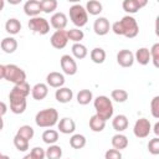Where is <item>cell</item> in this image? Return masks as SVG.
Instances as JSON below:
<instances>
[{"instance_id":"6da1fadb","label":"cell","mask_w":159,"mask_h":159,"mask_svg":"<svg viewBox=\"0 0 159 159\" xmlns=\"http://www.w3.org/2000/svg\"><path fill=\"white\" fill-rule=\"evenodd\" d=\"M112 31L116 35L119 36H125L128 39H133L138 35L139 32V26L137 20L130 16V15H125L122 17V20L113 22L112 25Z\"/></svg>"},{"instance_id":"7a4b0ae2","label":"cell","mask_w":159,"mask_h":159,"mask_svg":"<svg viewBox=\"0 0 159 159\" xmlns=\"http://www.w3.org/2000/svg\"><path fill=\"white\" fill-rule=\"evenodd\" d=\"M93 106H94V109H96V114L102 118L103 120H108L113 117V104H112V101L107 97V96H98L94 98L93 101Z\"/></svg>"},{"instance_id":"3957f363","label":"cell","mask_w":159,"mask_h":159,"mask_svg":"<svg viewBox=\"0 0 159 159\" xmlns=\"http://www.w3.org/2000/svg\"><path fill=\"white\" fill-rule=\"evenodd\" d=\"M35 122L41 128L53 127L58 122V112L55 108H46L36 113Z\"/></svg>"},{"instance_id":"277c9868","label":"cell","mask_w":159,"mask_h":159,"mask_svg":"<svg viewBox=\"0 0 159 159\" xmlns=\"http://www.w3.org/2000/svg\"><path fill=\"white\" fill-rule=\"evenodd\" d=\"M70 19L73 25H76L77 27H82L88 21V14L82 5L75 4L70 7Z\"/></svg>"},{"instance_id":"5b68a950","label":"cell","mask_w":159,"mask_h":159,"mask_svg":"<svg viewBox=\"0 0 159 159\" xmlns=\"http://www.w3.org/2000/svg\"><path fill=\"white\" fill-rule=\"evenodd\" d=\"M6 81L12 82L14 84H19L26 81V73L16 65H5V77Z\"/></svg>"},{"instance_id":"8992f818","label":"cell","mask_w":159,"mask_h":159,"mask_svg":"<svg viewBox=\"0 0 159 159\" xmlns=\"http://www.w3.org/2000/svg\"><path fill=\"white\" fill-rule=\"evenodd\" d=\"M27 26H29V29L34 34H39V35H46L50 31V24H48V21L45 17H41V16L31 17L29 20Z\"/></svg>"},{"instance_id":"52a82bcc","label":"cell","mask_w":159,"mask_h":159,"mask_svg":"<svg viewBox=\"0 0 159 159\" xmlns=\"http://www.w3.org/2000/svg\"><path fill=\"white\" fill-rule=\"evenodd\" d=\"M150 129H152L150 122L147 118H139L134 124L133 133L137 138H147L150 133Z\"/></svg>"},{"instance_id":"ba28073f","label":"cell","mask_w":159,"mask_h":159,"mask_svg":"<svg viewBox=\"0 0 159 159\" xmlns=\"http://www.w3.org/2000/svg\"><path fill=\"white\" fill-rule=\"evenodd\" d=\"M60 63H61V68L63 71V73L68 75V76H73L77 73V63L75 61V58L70 55H63L60 60Z\"/></svg>"},{"instance_id":"9c48e42d","label":"cell","mask_w":159,"mask_h":159,"mask_svg":"<svg viewBox=\"0 0 159 159\" xmlns=\"http://www.w3.org/2000/svg\"><path fill=\"white\" fill-rule=\"evenodd\" d=\"M50 42H51V45H52L55 48H57V50H61V48L66 47V45H67V42H68L67 31H65V30L55 31V32L51 35Z\"/></svg>"},{"instance_id":"30bf717a","label":"cell","mask_w":159,"mask_h":159,"mask_svg":"<svg viewBox=\"0 0 159 159\" xmlns=\"http://www.w3.org/2000/svg\"><path fill=\"white\" fill-rule=\"evenodd\" d=\"M117 62L122 67H132L134 63V53L130 50H120L117 53Z\"/></svg>"},{"instance_id":"8fae6325","label":"cell","mask_w":159,"mask_h":159,"mask_svg":"<svg viewBox=\"0 0 159 159\" xmlns=\"http://www.w3.org/2000/svg\"><path fill=\"white\" fill-rule=\"evenodd\" d=\"M148 4L147 0H124L122 6L123 10L128 14H135L138 12L143 6H145Z\"/></svg>"},{"instance_id":"7c38bea8","label":"cell","mask_w":159,"mask_h":159,"mask_svg":"<svg viewBox=\"0 0 159 159\" xmlns=\"http://www.w3.org/2000/svg\"><path fill=\"white\" fill-rule=\"evenodd\" d=\"M10 99V109L12 113L15 114H21L25 112L26 109V98L22 97H14V96H9Z\"/></svg>"},{"instance_id":"4fadbf2b","label":"cell","mask_w":159,"mask_h":159,"mask_svg":"<svg viewBox=\"0 0 159 159\" xmlns=\"http://www.w3.org/2000/svg\"><path fill=\"white\" fill-rule=\"evenodd\" d=\"M109 29H111V25H109V21H108L107 17H98V19L94 20L93 30L98 36L107 35L109 32Z\"/></svg>"},{"instance_id":"5bb4252c","label":"cell","mask_w":159,"mask_h":159,"mask_svg":"<svg viewBox=\"0 0 159 159\" xmlns=\"http://www.w3.org/2000/svg\"><path fill=\"white\" fill-rule=\"evenodd\" d=\"M46 82H47V86L50 87H53V88H61L63 84H65V76L60 72H50L46 77Z\"/></svg>"},{"instance_id":"9a60e30c","label":"cell","mask_w":159,"mask_h":159,"mask_svg":"<svg viewBox=\"0 0 159 159\" xmlns=\"http://www.w3.org/2000/svg\"><path fill=\"white\" fill-rule=\"evenodd\" d=\"M24 12L27 16L31 17H36L40 15L41 12V6H40V1L39 0H27L24 4Z\"/></svg>"},{"instance_id":"2e32d148","label":"cell","mask_w":159,"mask_h":159,"mask_svg":"<svg viewBox=\"0 0 159 159\" xmlns=\"http://www.w3.org/2000/svg\"><path fill=\"white\" fill-rule=\"evenodd\" d=\"M51 26L58 31V30H65V27L67 26V16L63 12H55L51 19H50Z\"/></svg>"},{"instance_id":"e0dca14e","label":"cell","mask_w":159,"mask_h":159,"mask_svg":"<svg viewBox=\"0 0 159 159\" xmlns=\"http://www.w3.org/2000/svg\"><path fill=\"white\" fill-rule=\"evenodd\" d=\"M30 84L25 81L22 83H19V84H14L12 89L10 91L9 96H14V97H22V98H26L29 94H30Z\"/></svg>"},{"instance_id":"ac0fdd59","label":"cell","mask_w":159,"mask_h":159,"mask_svg":"<svg viewBox=\"0 0 159 159\" xmlns=\"http://www.w3.org/2000/svg\"><path fill=\"white\" fill-rule=\"evenodd\" d=\"M57 127H58V130L63 134H71L75 132L76 129V123L72 118H68V117H65L62 119H60V122L57 123Z\"/></svg>"},{"instance_id":"d6986e66","label":"cell","mask_w":159,"mask_h":159,"mask_svg":"<svg viewBox=\"0 0 159 159\" xmlns=\"http://www.w3.org/2000/svg\"><path fill=\"white\" fill-rule=\"evenodd\" d=\"M31 94L32 98L36 101H42L47 94H48V86L46 83H36L31 88Z\"/></svg>"},{"instance_id":"ffe728a7","label":"cell","mask_w":159,"mask_h":159,"mask_svg":"<svg viewBox=\"0 0 159 159\" xmlns=\"http://www.w3.org/2000/svg\"><path fill=\"white\" fill-rule=\"evenodd\" d=\"M72 97H73V92H72V89H70L67 87H61V88L56 89V92H55V98L60 103H68V102H71Z\"/></svg>"},{"instance_id":"44dd1931","label":"cell","mask_w":159,"mask_h":159,"mask_svg":"<svg viewBox=\"0 0 159 159\" xmlns=\"http://www.w3.org/2000/svg\"><path fill=\"white\" fill-rule=\"evenodd\" d=\"M128 123H129V122H128V118H127V116H124V114H118V116H116V117L113 118V120H112V125H113L114 130H117L118 133L125 130V129L128 128Z\"/></svg>"},{"instance_id":"7402d4cb","label":"cell","mask_w":159,"mask_h":159,"mask_svg":"<svg viewBox=\"0 0 159 159\" xmlns=\"http://www.w3.org/2000/svg\"><path fill=\"white\" fill-rule=\"evenodd\" d=\"M0 46H1V50L5 53H14L17 48V41L14 37L9 36V37H5V39L1 40Z\"/></svg>"},{"instance_id":"603a6c76","label":"cell","mask_w":159,"mask_h":159,"mask_svg":"<svg viewBox=\"0 0 159 159\" xmlns=\"http://www.w3.org/2000/svg\"><path fill=\"white\" fill-rule=\"evenodd\" d=\"M134 60L139 63V65H148L150 61V53H149V48L147 47H140L137 50L135 55H134Z\"/></svg>"},{"instance_id":"cb8c5ba5","label":"cell","mask_w":159,"mask_h":159,"mask_svg":"<svg viewBox=\"0 0 159 159\" xmlns=\"http://www.w3.org/2000/svg\"><path fill=\"white\" fill-rule=\"evenodd\" d=\"M112 145L114 149L117 150H122V149H125L128 147V138L124 135V134H120V133H117L112 137V140H111Z\"/></svg>"},{"instance_id":"d4e9b609","label":"cell","mask_w":159,"mask_h":159,"mask_svg":"<svg viewBox=\"0 0 159 159\" xmlns=\"http://www.w3.org/2000/svg\"><path fill=\"white\" fill-rule=\"evenodd\" d=\"M20 30H21V22H20L17 19L11 17V19H9V20L5 22V31H6L7 34H10V35H16V34L20 32Z\"/></svg>"},{"instance_id":"484cf974","label":"cell","mask_w":159,"mask_h":159,"mask_svg":"<svg viewBox=\"0 0 159 159\" xmlns=\"http://www.w3.org/2000/svg\"><path fill=\"white\" fill-rule=\"evenodd\" d=\"M104 127H106V120L99 118L97 114L91 117V119H89V128H91V130L99 133V132H102L104 129Z\"/></svg>"},{"instance_id":"4316f807","label":"cell","mask_w":159,"mask_h":159,"mask_svg":"<svg viewBox=\"0 0 159 159\" xmlns=\"http://www.w3.org/2000/svg\"><path fill=\"white\" fill-rule=\"evenodd\" d=\"M102 4L99 2V1H97V0H89V1H87V4H86V11H87V14H89V15H99L101 12H102Z\"/></svg>"},{"instance_id":"83f0119b","label":"cell","mask_w":159,"mask_h":159,"mask_svg":"<svg viewBox=\"0 0 159 159\" xmlns=\"http://www.w3.org/2000/svg\"><path fill=\"white\" fill-rule=\"evenodd\" d=\"M45 155L47 159H61L62 157V148L60 145L52 144L45 150Z\"/></svg>"},{"instance_id":"f1b7e54d","label":"cell","mask_w":159,"mask_h":159,"mask_svg":"<svg viewBox=\"0 0 159 159\" xmlns=\"http://www.w3.org/2000/svg\"><path fill=\"white\" fill-rule=\"evenodd\" d=\"M89 56H91V60L94 63H98L99 65V63H103L104 60H106V51L102 47H94L91 51Z\"/></svg>"},{"instance_id":"f546056e","label":"cell","mask_w":159,"mask_h":159,"mask_svg":"<svg viewBox=\"0 0 159 159\" xmlns=\"http://www.w3.org/2000/svg\"><path fill=\"white\" fill-rule=\"evenodd\" d=\"M42 140L48 145L55 144L58 140V132L55 129H46L42 133Z\"/></svg>"},{"instance_id":"4dcf8cb0","label":"cell","mask_w":159,"mask_h":159,"mask_svg":"<svg viewBox=\"0 0 159 159\" xmlns=\"http://www.w3.org/2000/svg\"><path fill=\"white\" fill-rule=\"evenodd\" d=\"M87 53H88L87 47H86L84 45H82L81 42L72 45V55H73L76 58L82 60V58H84V57L87 56Z\"/></svg>"},{"instance_id":"1f68e13d","label":"cell","mask_w":159,"mask_h":159,"mask_svg":"<svg viewBox=\"0 0 159 159\" xmlns=\"http://www.w3.org/2000/svg\"><path fill=\"white\" fill-rule=\"evenodd\" d=\"M93 99V94L89 89H81L78 93H77V102L78 104L81 106H86Z\"/></svg>"},{"instance_id":"d6a6232c","label":"cell","mask_w":159,"mask_h":159,"mask_svg":"<svg viewBox=\"0 0 159 159\" xmlns=\"http://www.w3.org/2000/svg\"><path fill=\"white\" fill-rule=\"evenodd\" d=\"M70 145L73 149H82L86 145V138L82 134H73L70 138Z\"/></svg>"},{"instance_id":"836d02e7","label":"cell","mask_w":159,"mask_h":159,"mask_svg":"<svg viewBox=\"0 0 159 159\" xmlns=\"http://www.w3.org/2000/svg\"><path fill=\"white\" fill-rule=\"evenodd\" d=\"M41 11L45 14H51L57 9V1L56 0H41L40 1Z\"/></svg>"},{"instance_id":"e575fe53","label":"cell","mask_w":159,"mask_h":159,"mask_svg":"<svg viewBox=\"0 0 159 159\" xmlns=\"http://www.w3.org/2000/svg\"><path fill=\"white\" fill-rule=\"evenodd\" d=\"M16 134L20 135L21 138H24V139H26V140L30 142V139H32L35 132H34V128H32V127L25 124V125H21V127L17 129V133H16Z\"/></svg>"},{"instance_id":"d590c367","label":"cell","mask_w":159,"mask_h":159,"mask_svg":"<svg viewBox=\"0 0 159 159\" xmlns=\"http://www.w3.org/2000/svg\"><path fill=\"white\" fill-rule=\"evenodd\" d=\"M67 37H68V40L73 41L75 43H78V42H81V40H83L84 34L80 29H70L67 31Z\"/></svg>"},{"instance_id":"8d00e7d4","label":"cell","mask_w":159,"mask_h":159,"mask_svg":"<svg viewBox=\"0 0 159 159\" xmlns=\"http://www.w3.org/2000/svg\"><path fill=\"white\" fill-rule=\"evenodd\" d=\"M111 97L113 101H116L118 103H123L128 99V92L124 89H113L111 92Z\"/></svg>"},{"instance_id":"74e56055","label":"cell","mask_w":159,"mask_h":159,"mask_svg":"<svg viewBox=\"0 0 159 159\" xmlns=\"http://www.w3.org/2000/svg\"><path fill=\"white\" fill-rule=\"evenodd\" d=\"M14 145L19 152H26L29 149V140H26L16 134L14 137Z\"/></svg>"},{"instance_id":"f35d334b","label":"cell","mask_w":159,"mask_h":159,"mask_svg":"<svg viewBox=\"0 0 159 159\" xmlns=\"http://www.w3.org/2000/svg\"><path fill=\"white\" fill-rule=\"evenodd\" d=\"M150 53V60L153 61L155 67H159V43H154L152 48L149 50Z\"/></svg>"},{"instance_id":"ab89813d","label":"cell","mask_w":159,"mask_h":159,"mask_svg":"<svg viewBox=\"0 0 159 159\" xmlns=\"http://www.w3.org/2000/svg\"><path fill=\"white\" fill-rule=\"evenodd\" d=\"M148 150L153 155H158L159 154V138L158 137H155V138H153V139L149 140V143H148Z\"/></svg>"},{"instance_id":"60d3db41","label":"cell","mask_w":159,"mask_h":159,"mask_svg":"<svg viewBox=\"0 0 159 159\" xmlns=\"http://www.w3.org/2000/svg\"><path fill=\"white\" fill-rule=\"evenodd\" d=\"M150 112L154 118H159V96H155L150 102Z\"/></svg>"},{"instance_id":"b9f144b4","label":"cell","mask_w":159,"mask_h":159,"mask_svg":"<svg viewBox=\"0 0 159 159\" xmlns=\"http://www.w3.org/2000/svg\"><path fill=\"white\" fill-rule=\"evenodd\" d=\"M104 159H122V153L120 150L117 149H108L104 154Z\"/></svg>"},{"instance_id":"7bdbcfd3","label":"cell","mask_w":159,"mask_h":159,"mask_svg":"<svg viewBox=\"0 0 159 159\" xmlns=\"http://www.w3.org/2000/svg\"><path fill=\"white\" fill-rule=\"evenodd\" d=\"M30 154L32 155L34 159H45V149H42L41 147H35L32 148V150L30 152Z\"/></svg>"},{"instance_id":"ee69618b","label":"cell","mask_w":159,"mask_h":159,"mask_svg":"<svg viewBox=\"0 0 159 159\" xmlns=\"http://www.w3.org/2000/svg\"><path fill=\"white\" fill-rule=\"evenodd\" d=\"M6 112H7V106H6L4 102L0 101V117H2Z\"/></svg>"},{"instance_id":"f6af8a7d","label":"cell","mask_w":159,"mask_h":159,"mask_svg":"<svg viewBox=\"0 0 159 159\" xmlns=\"http://www.w3.org/2000/svg\"><path fill=\"white\" fill-rule=\"evenodd\" d=\"M5 77V66L0 63V80H2Z\"/></svg>"},{"instance_id":"bcb514c9","label":"cell","mask_w":159,"mask_h":159,"mask_svg":"<svg viewBox=\"0 0 159 159\" xmlns=\"http://www.w3.org/2000/svg\"><path fill=\"white\" fill-rule=\"evenodd\" d=\"M154 133H155V135H157V137L159 135V123H158V122H157V123H155V125H154Z\"/></svg>"},{"instance_id":"7dc6e473","label":"cell","mask_w":159,"mask_h":159,"mask_svg":"<svg viewBox=\"0 0 159 159\" xmlns=\"http://www.w3.org/2000/svg\"><path fill=\"white\" fill-rule=\"evenodd\" d=\"M4 6H5V1L4 0H0V11L4 9Z\"/></svg>"},{"instance_id":"c3c4849f","label":"cell","mask_w":159,"mask_h":159,"mask_svg":"<svg viewBox=\"0 0 159 159\" xmlns=\"http://www.w3.org/2000/svg\"><path fill=\"white\" fill-rule=\"evenodd\" d=\"M4 128V120H2V117H0V130Z\"/></svg>"},{"instance_id":"681fc988","label":"cell","mask_w":159,"mask_h":159,"mask_svg":"<svg viewBox=\"0 0 159 159\" xmlns=\"http://www.w3.org/2000/svg\"><path fill=\"white\" fill-rule=\"evenodd\" d=\"M22 159H34V158H32V155H31V154H26Z\"/></svg>"},{"instance_id":"f907efd6","label":"cell","mask_w":159,"mask_h":159,"mask_svg":"<svg viewBox=\"0 0 159 159\" xmlns=\"http://www.w3.org/2000/svg\"><path fill=\"white\" fill-rule=\"evenodd\" d=\"M0 159H10L7 155H4V154H1V157H0Z\"/></svg>"},{"instance_id":"816d5d0a","label":"cell","mask_w":159,"mask_h":159,"mask_svg":"<svg viewBox=\"0 0 159 159\" xmlns=\"http://www.w3.org/2000/svg\"><path fill=\"white\" fill-rule=\"evenodd\" d=\"M0 157H1V153H0Z\"/></svg>"}]
</instances>
